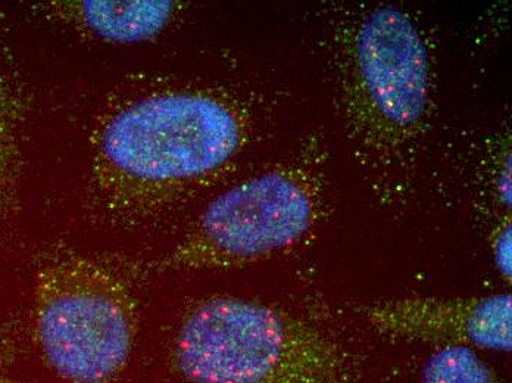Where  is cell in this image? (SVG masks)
Returning <instances> with one entry per match:
<instances>
[{
	"instance_id": "3",
	"label": "cell",
	"mask_w": 512,
	"mask_h": 383,
	"mask_svg": "<svg viewBox=\"0 0 512 383\" xmlns=\"http://www.w3.org/2000/svg\"><path fill=\"white\" fill-rule=\"evenodd\" d=\"M173 363L189 383H357L345 345L292 313L236 297L199 302L181 322Z\"/></svg>"
},
{
	"instance_id": "11",
	"label": "cell",
	"mask_w": 512,
	"mask_h": 383,
	"mask_svg": "<svg viewBox=\"0 0 512 383\" xmlns=\"http://www.w3.org/2000/svg\"><path fill=\"white\" fill-rule=\"evenodd\" d=\"M15 345L8 339L0 338V383H15Z\"/></svg>"
},
{
	"instance_id": "4",
	"label": "cell",
	"mask_w": 512,
	"mask_h": 383,
	"mask_svg": "<svg viewBox=\"0 0 512 383\" xmlns=\"http://www.w3.org/2000/svg\"><path fill=\"white\" fill-rule=\"evenodd\" d=\"M34 335L46 363L64 381L112 382L133 353L136 298L111 267L74 254L53 255L34 277Z\"/></svg>"
},
{
	"instance_id": "5",
	"label": "cell",
	"mask_w": 512,
	"mask_h": 383,
	"mask_svg": "<svg viewBox=\"0 0 512 383\" xmlns=\"http://www.w3.org/2000/svg\"><path fill=\"white\" fill-rule=\"evenodd\" d=\"M321 183L304 165L251 177L214 199L158 270H229L295 247L312 232Z\"/></svg>"
},
{
	"instance_id": "7",
	"label": "cell",
	"mask_w": 512,
	"mask_h": 383,
	"mask_svg": "<svg viewBox=\"0 0 512 383\" xmlns=\"http://www.w3.org/2000/svg\"><path fill=\"white\" fill-rule=\"evenodd\" d=\"M62 17L109 42L133 43L152 39L173 20L176 6L165 0L133 2L55 3Z\"/></svg>"
},
{
	"instance_id": "6",
	"label": "cell",
	"mask_w": 512,
	"mask_h": 383,
	"mask_svg": "<svg viewBox=\"0 0 512 383\" xmlns=\"http://www.w3.org/2000/svg\"><path fill=\"white\" fill-rule=\"evenodd\" d=\"M380 335L439 348L507 351L512 347L510 294L480 297H402L359 308Z\"/></svg>"
},
{
	"instance_id": "1",
	"label": "cell",
	"mask_w": 512,
	"mask_h": 383,
	"mask_svg": "<svg viewBox=\"0 0 512 383\" xmlns=\"http://www.w3.org/2000/svg\"><path fill=\"white\" fill-rule=\"evenodd\" d=\"M248 121L206 90L158 93L105 121L92 157L93 195L120 219L142 217L223 170L242 151Z\"/></svg>"
},
{
	"instance_id": "2",
	"label": "cell",
	"mask_w": 512,
	"mask_h": 383,
	"mask_svg": "<svg viewBox=\"0 0 512 383\" xmlns=\"http://www.w3.org/2000/svg\"><path fill=\"white\" fill-rule=\"evenodd\" d=\"M346 135L377 183L407 180L432 108V64L420 27L396 6L362 8L334 28Z\"/></svg>"
},
{
	"instance_id": "8",
	"label": "cell",
	"mask_w": 512,
	"mask_h": 383,
	"mask_svg": "<svg viewBox=\"0 0 512 383\" xmlns=\"http://www.w3.org/2000/svg\"><path fill=\"white\" fill-rule=\"evenodd\" d=\"M24 108L5 62L0 58V219L14 204L21 173Z\"/></svg>"
},
{
	"instance_id": "9",
	"label": "cell",
	"mask_w": 512,
	"mask_h": 383,
	"mask_svg": "<svg viewBox=\"0 0 512 383\" xmlns=\"http://www.w3.org/2000/svg\"><path fill=\"white\" fill-rule=\"evenodd\" d=\"M420 383H504L467 347L439 348L424 366Z\"/></svg>"
},
{
	"instance_id": "10",
	"label": "cell",
	"mask_w": 512,
	"mask_h": 383,
	"mask_svg": "<svg viewBox=\"0 0 512 383\" xmlns=\"http://www.w3.org/2000/svg\"><path fill=\"white\" fill-rule=\"evenodd\" d=\"M490 251H492L496 270L501 273L504 279L510 282L512 276V229L510 216L505 217V220L493 230L492 239H490Z\"/></svg>"
}]
</instances>
